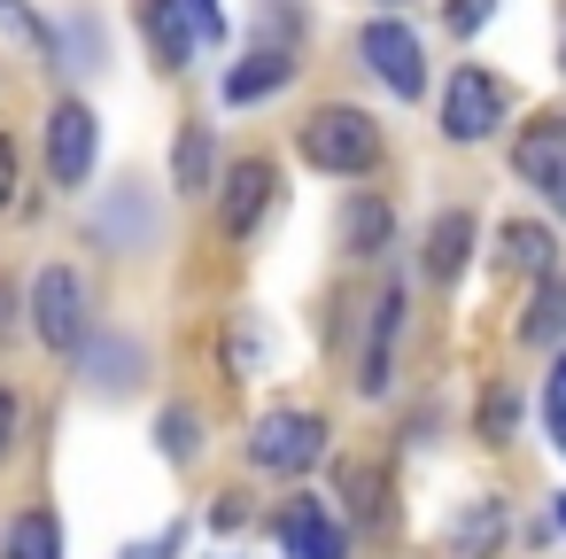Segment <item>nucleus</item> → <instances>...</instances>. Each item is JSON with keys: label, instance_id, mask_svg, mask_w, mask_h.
I'll return each instance as SVG.
<instances>
[{"label": "nucleus", "instance_id": "nucleus-1", "mask_svg": "<svg viewBox=\"0 0 566 559\" xmlns=\"http://www.w3.org/2000/svg\"><path fill=\"white\" fill-rule=\"evenodd\" d=\"M303 164L311 172H326V179H365L380 156H388V141H380V125L365 117V110H349V102H318L311 117H303Z\"/></svg>", "mask_w": 566, "mask_h": 559}, {"label": "nucleus", "instance_id": "nucleus-14", "mask_svg": "<svg viewBox=\"0 0 566 559\" xmlns=\"http://www.w3.org/2000/svg\"><path fill=\"white\" fill-rule=\"evenodd\" d=\"M496 544H504V505L496 497H473L450 520V559H496Z\"/></svg>", "mask_w": 566, "mask_h": 559}, {"label": "nucleus", "instance_id": "nucleus-7", "mask_svg": "<svg viewBox=\"0 0 566 559\" xmlns=\"http://www.w3.org/2000/svg\"><path fill=\"white\" fill-rule=\"evenodd\" d=\"M94 156H102L94 110L86 102H55V117H48V172H55V187H86L94 179Z\"/></svg>", "mask_w": 566, "mask_h": 559}, {"label": "nucleus", "instance_id": "nucleus-16", "mask_svg": "<svg viewBox=\"0 0 566 559\" xmlns=\"http://www.w3.org/2000/svg\"><path fill=\"white\" fill-rule=\"evenodd\" d=\"M334 489H342V505H349L357 528H380L388 520V474L380 466H334Z\"/></svg>", "mask_w": 566, "mask_h": 559}, {"label": "nucleus", "instance_id": "nucleus-32", "mask_svg": "<svg viewBox=\"0 0 566 559\" xmlns=\"http://www.w3.org/2000/svg\"><path fill=\"white\" fill-rule=\"evenodd\" d=\"M558 71H566V40H558Z\"/></svg>", "mask_w": 566, "mask_h": 559}, {"label": "nucleus", "instance_id": "nucleus-25", "mask_svg": "<svg viewBox=\"0 0 566 559\" xmlns=\"http://www.w3.org/2000/svg\"><path fill=\"white\" fill-rule=\"evenodd\" d=\"M94 365H102V373H94L102 389H125V381H133V373H125V365H133V342H109V350H94Z\"/></svg>", "mask_w": 566, "mask_h": 559}, {"label": "nucleus", "instance_id": "nucleus-13", "mask_svg": "<svg viewBox=\"0 0 566 559\" xmlns=\"http://www.w3.org/2000/svg\"><path fill=\"white\" fill-rule=\"evenodd\" d=\"M396 334H403V288H380V303H373V342H365V373H357L365 396H388V350H396Z\"/></svg>", "mask_w": 566, "mask_h": 559}, {"label": "nucleus", "instance_id": "nucleus-20", "mask_svg": "<svg viewBox=\"0 0 566 559\" xmlns=\"http://www.w3.org/2000/svg\"><path fill=\"white\" fill-rule=\"evenodd\" d=\"M504 272H527V280H543L551 272V234L543 226H504Z\"/></svg>", "mask_w": 566, "mask_h": 559}, {"label": "nucleus", "instance_id": "nucleus-10", "mask_svg": "<svg viewBox=\"0 0 566 559\" xmlns=\"http://www.w3.org/2000/svg\"><path fill=\"white\" fill-rule=\"evenodd\" d=\"M388 234H396V203L357 187V195L342 203V249H349V257H380V249H388Z\"/></svg>", "mask_w": 566, "mask_h": 559}, {"label": "nucleus", "instance_id": "nucleus-9", "mask_svg": "<svg viewBox=\"0 0 566 559\" xmlns=\"http://www.w3.org/2000/svg\"><path fill=\"white\" fill-rule=\"evenodd\" d=\"M272 187H280V172H272L264 156H241V164L226 172V203H218V218H226V234H233V241H249V234H256V218H264Z\"/></svg>", "mask_w": 566, "mask_h": 559}, {"label": "nucleus", "instance_id": "nucleus-17", "mask_svg": "<svg viewBox=\"0 0 566 559\" xmlns=\"http://www.w3.org/2000/svg\"><path fill=\"white\" fill-rule=\"evenodd\" d=\"M558 334H566V280L543 272V280H535V303H527V319H520V342H527V350H551Z\"/></svg>", "mask_w": 566, "mask_h": 559}, {"label": "nucleus", "instance_id": "nucleus-12", "mask_svg": "<svg viewBox=\"0 0 566 559\" xmlns=\"http://www.w3.org/2000/svg\"><path fill=\"white\" fill-rule=\"evenodd\" d=\"M295 79V63H287V48H256V55H241L233 71H226V102L233 110H249V102H264V94H280Z\"/></svg>", "mask_w": 566, "mask_h": 559}, {"label": "nucleus", "instance_id": "nucleus-31", "mask_svg": "<svg viewBox=\"0 0 566 559\" xmlns=\"http://www.w3.org/2000/svg\"><path fill=\"white\" fill-rule=\"evenodd\" d=\"M9 443H17V396L0 389V451H9Z\"/></svg>", "mask_w": 566, "mask_h": 559}, {"label": "nucleus", "instance_id": "nucleus-15", "mask_svg": "<svg viewBox=\"0 0 566 559\" xmlns=\"http://www.w3.org/2000/svg\"><path fill=\"white\" fill-rule=\"evenodd\" d=\"M465 257H473V218H465V210H442V218L427 226V272H434V280H458Z\"/></svg>", "mask_w": 566, "mask_h": 559}, {"label": "nucleus", "instance_id": "nucleus-11", "mask_svg": "<svg viewBox=\"0 0 566 559\" xmlns=\"http://www.w3.org/2000/svg\"><path fill=\"white\" fill-rule=\"evenodd\" d=\"M140 32H148V48H156V63L171 79L195 63V24L179 17V0H140Z\"/></svg>", "mask_w": 566, "mask_h": 559}, {"label": "nucleus", "instance_id": "nucleus-22", "mask_svg": "<svg viewBox=\"0 0 566 559\" xmlns=\"http://www.w3.org/2000/svg\"><path fill=\"white\" fill-rule=\"evenodd\" d=\"M195 451H202V420H195L187 404H171V412H164V458H179V466H187Z\"/></svg>", "mask_w": 566, "mask_h": 559}, {"label": "nucleus", "instance_id": "nucleus-29", "mask_svg": "<svg viewBox=\"0 0 566 559\" xmlns=\"http://www.w3.org/2000/svg\"><path fill=\"white\" fill-rule=\"evenodd\" d=\"M171 551H179V528H164V536H156V544H133V551H125V559H171Z\"/></svg>", "mask_w": 566, "mask_h": 559}, {"label": "nucleus", "instance_id": "nucleus-33", "mask_svg": "<svg viewBox=\"0 0 566 559\" xmlns=\"http://www.w3.org/2000/svg\"><path fill=\"white\" fill-rule=\"evenodd\" d=\"M558 520H566V497H558Z\"/></svg>", "mask_w": 566, "mask_h": 559}, {"label": "nucleus", "instance_id": "nucleus-24", "mask_svg": "<svg viewBox=\"0 0 566 559\" xmlns=\"http://www.w3.org/2000/svg\"><path fill=\"white\" fill-rule=\"evenodd\" d=\"M489 17H496V0H442V24H450L458 40H473Z\"/></svg>", "mask_w": 566, "mask_h": 559}, {"label": "nucleus", "instance_id": "nucleus-18", "mask_svg": "<svg viewBox=\"0 0 566 559\" xmlns=\"http://www.w3.org/2000/svg\"><path fill=\"white\" fill-rule=\"evenodd\" d=\"M0 559H63V520H55L48 505L17 513V528H9V544H0Z\"/></svg>", "mask_w": 566, "mask_h": 559}, {"label": "nucleus", "instance_id": "nucleus-4", "mask_svg": "<svg viewBox=\"0 0 566 559\" xmlns=\"http://www.w3.org/2000/svg\"><path fill=\"white\" fill-rule=\"evenodd\" d=\"M326 458V420L318 412H264L256 420V435H249V466H264V474H303V466H318Z\"/></svg>", "mask_w": 566, "mask_h": 559}, {"label": "nucleus", "instance_id": "nucleus-19", "mask_svg": "<svg viewBox=\"0 0 566 559\" xmlns=\"http://www.w3.org/2000/svg\"><path fill=\"white\" fill-rule=\"evenodd\" d=\"M210 172H218L210 125H179V148H171V179H179V195H210Z\"/></svg>", "mask_w": 566, "mask_h": 559}, {"label": "nucleus", "instance_id": "nucleus-3", "mask_svg": "<svg viewBox=\"0 0 566 559\" xmlns=\"http://www.w3.org/2000/svg\"><path fill=\"white\" fill-rule=\"evenodd\" d=\"M357 55H365V71H373L396 102H419V94H427V48H419V32H411L403 17H373V24L357 32Z\"/></svg>", "mask_w": 566, "mask_h": 559}, {"label": "nucleus", "instance_id": "nucleus-27", "mask_svg": "<svg viewBox=\"0 0 566 559\" xmlns=\"http://www.w3.org/2000/svg\"><path fill=\"white\" fill-rule=\"evenodd\" d=\"M179 17H187L202 40H226V9H218V0H179Z\"/></svg>", "mask_w": 566, "mask_h": 559}, {"label": "nucleus", "instance_id": "nucleus-28", "mask_svg": "<svg viewBox=\"0 0 566 559\" xmlns=\"http://www.w3.org/2000/svg\"><path fill=\"white\" fill-rule=\"evenodd\" d=\"M9 203H17V141L0 133V210H9Z\"/></svg>", "mask_w": 566, "mask_h": 559}, {"label": "nucleus", "instance_id": "nucleus-8", "mask_svg": "<svg viewBox=\"0 0 566 559\" xmlns=\"http://www.w3.org/2000/svg\"><path fill=\"white\" fill-rule=\"evenodd\" d=\"M272 536H280L287 559H349V528H342L334 505H318V497H287L280 520H272Z\"/></svg>", "mask_w": 566, "mask_h": 559}, {"label": "nucleus", "instance_id": "nucleus-6", "mask_svg": "<svg viewBox=\"0 0 566 559\" xmlns=\"http://www.w3.org/2000/svg\"><path fill=\"white\" fill-rule=\"evenodd\" d=\"M512 172L566 218V117H535V125H520V141H512Z\"/></svg>", "mask_w": 566, "mask_h": 559}, {"label": "nucleus", "instance_id": "nucleus-23", "mask_svg": "<svg viewBox=\"0 0 566 559\" xmlns=\"http://www.w3.org/2000/svg\"><path fill=\"white\" fill-rule=\"evenodd\" d=\"M0 24H9V32H17V40H32V48H40V55H55V32H48V24H40V17H32V9H24V0H0Z\"/></svg>", "mask_w": 566, "mask_h": 559}, {"label": "nucleus", "instance_id": "nucleus-30", "mask_svg": "<svg viewBox=\"0 0 566 559\" xmlns=\"http://www.w3.org/2000/svg\"><path fill=\"white\" fill-rule=\"evenodd\" d=\"M9 334H17V288L0 280V342H9Z\"/></svg>", "mask_w": 566, "mask_h": 559}, {"label": "nucleus", "instance_id": "nucleus-21", "mask_svg": "<svg viewBox=\"0 0 566 559\" xmlns=\"http://www.w3.org/2000/svg\"><path fill=\"white\" fill-rule=\"evenodd\" d=\"M512 427H520V389L496 381V389L481 396V435H489V443H512Z\"/></svg>", "mask_w": 566, "mask_h": 559}, {"label": "nucleus", "instance_id": "nucleus-5", "mask_svg": "<svg viewBox=\"0 0 566 559\" xmlns=\"http://www.w3.org/2000/svg\"><path fill=\"white\" fill-rule=\"evenodd\" d=\"M32 327H40L48 350H78L86 342V280L71 265H48L32 280Z\"/></svg>", "mask_w": 566, "mask_h": 559}, {"label": "nucleus", "instance_id": "nucleus-2", "mask_svg": "<svg viewBox=\"0 0 566 559\" xmlns=\"http://www.w3.org/2000/svg\"><path fill=\"white\" fill-rule=\"evenodd\" d=\"M504 117H512V86H504L496 71H481V63H458L450 86H442V133H450L458 148H481Z\"/></svg>", "mask_w": 566, "mask_h": 559}, {"label": "nucleus", "instance_id": "nucleus-26", "mask_svg": "<svg viewBox=\"0 0 566 559\" xmlns=\"http://www.w3.org/2000/svg\"><path fill=\"white\" fill-rule=\"evenodd\" d=\"M543 412H551V435H558V451H566V358L551 365V389H543Z\"/></svg>", "mask_w": 566, "mask_h": 559}]
</instances>
